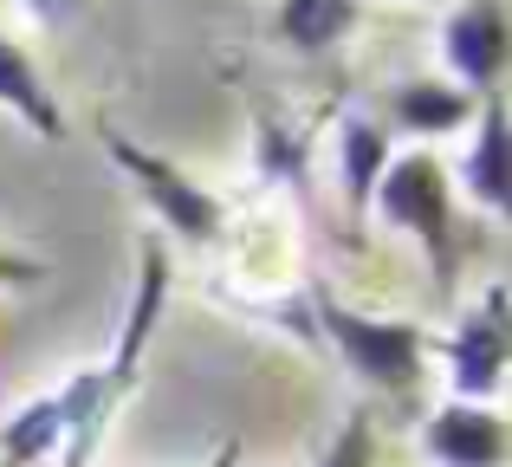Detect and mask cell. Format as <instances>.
Masks as SVG:
<instances>
[{
    "label": "cell",
    "instance_id": "1",
    "mask_svg": "<svg viewBox=\"0 0 512 467\" xmlns=\"http://www.w3.org/2000/svg\"><path fill=\"white\" fill-rule=\"evenodd\" d=\"M163 305H169V247L156 234H143L137 240V292H130V312H124V325H117L111 357L78 370L59 390V403H65V448H59L65 461L59 467H91V448L111 429L117 403L130 396V383H137V370H143V351H150V338H156Z\"/></svg>",
    "mask_w": 512,
    "mask_h": 467
},
{
    "label": "cell",
    "instance_id": "2",
    "mask_svg": "<svg viewBox=\"0 0 512 467\" xmlns=\"http://www.w3.org/2000/svg\"><path fill=\"white\" fill-rule=\"evenodd\" d=\"M376 215L389 228L415 234L435 260V286L454 292V189H448V169L435 163L428 150H409V156H389L383 176L370 189Z\"/></svg>",
    "mask_w": 512,
    "mask_h": 467
},
{
    "label": "cell",
    "instance_id": "3",
    "mask_svg": "<svg viewBox=\"0 0 512 467\" xmlns=\"http://www.w3.org/2000/svg\"><path fill=\"white\" fill-rule=\"evenodd\" d=\"M318 325H325V338L338 344V357L370 383V390L409 396L415 383H422V357H428V331L422 325H409V318L350 312V305L325 299V292H318Z\"/></svg>",
    "mask_w": 512,
    "mask_h": 467
},
{
    "label": "cell",
    "instance_id": "4",
    "mask_svg": "<svg viewBox=\"0 0 512 467\" xmlns=\"http://www.w3.org/2000/svg\"><path fill=\"white\" fill-rule=\"evenodd\" d=\"M98 137H104V150H111V163L124 169L130 182H137V195L150 202V215L163 221L175 240H188V247H214V240L227 234L221 202H214V195L201 189L195 176H182L169 156H156V150H143V143H130L124 130H111V124H104Z\"/></svg>",
    "mask_w": 512,
    "mask_h": 467
},
{
    "label": "cell",
    "instance_id": "5",
    "mask_svg": "<svg viewBox=\"0 0 512 467\" xmlns=\"http://www.w3.org/2000/svg\"><path fill=\"white\" fill-rule=\"evenodd\" d=\"M506 377V292L493 286L474 312L461 318V331L448 338V383L454 403H487Z\"/></svg>",
    "mask_w": 512,
    "mask_h": 467
},
{
    "label": "cell",
    "instance_id": "6",
    "mask_svg": "<svg viewBox=\"0 0 512 467\" xmlns=\"http://www.w3.org/2000/svg\"><path fill=\"white\" fill-rule=\"evenodd\" d=\"M441 52L454 65V85L487 98L500 91V72H506V13L500 0H461L441 26Z\"/></svg>",
    "mask_w": 512,
    "mask_h": 467
},
{
    "label": "cell",
    "instance_id": "7",
    "mask_svg": "<svg viewBox=\"0 0 512 467\" xmlns=\"http://www.w3.org/2000/svg\"><path fill=\"white\" fill-rule=\"evenodd\" d=\"M422 448L435 467H506V416L487 403H448L422 422Z\"/></svg>",
    "mask_w": 512,
    "mask_h": 467
},
{
    "label": "cell",
    "instance_id": "8",
    "mask_svg": "<svg viewBox=\"0 0 512 467\" xmlns=\"http://www.w3.org/2000/svg\"><path fill=\"white\" fill-rule=\"evenodd\" d=\"M512 150H506V104H500V91H487L480 98V111H474V150H467V163H461V189L474 195L487 215H506V202H512Z\"/></svg>",
    "mask_w": 512,
    "mask_h": 467
},
{
    "label": "cell",
    "instance_id": "9",
    "mask_svg": "<svg viewBox=\"0 0 512 467\" xmlns=\"http://www.w3.org/2000/svg\"><path fill=\"white\" fill-rule=\"evenodd\" d=\"M0 111H13L33 137H65V117H59V98L46 91V78H39L33 52L20 46V39L0 33Z\"/></svg>",
    "mask_w": 512,
    "mask_h": 467
},
{
    "label": "cell",
    "instance_id": "10",
    "mask_svg": "<svg viewBox=\"0 0 512 467\" xmlns=\"http://www.w3.org/2000/svg\"><path fill=\"white\" fill-rule=\"evenodd\" d=\"M480 111L474 91H461L454 78H409V85L389 91V117L415 137H441V130H461Z\"/></svg>",
    "mask_w": 512,
    "mask_h": 467
},
{
    "label": "cell",
    "instance_id": "11",
    "mask_svg": "<svg viewBox=\"0 0 512 467\" xmlns=\"http://www.w3.org/2000/svg\"><path fill=\"white\" fill-rule=\"evenodd\" d=\"M363 20V0H279V39L299 46L305 59L344 46Z\"/></svg>",
    "mask_w": 512,
    "mask_h": 467
},
{
    "label": "cell",
    "instance_id": "12",
    "mask_svg": "<svg viewBox=\"0 0 512 467\" xmlns=\"http://www.w3.org/2000/svg\"><path fill=\"white\" fill-rule=\"evenodd\" d=\"M383 163H389V130L376 124V117H344V130H338V182H344L350 215L370 208V189H376V176H383Z\"/></svg>",
    "mask_w": 512,
    "mask_h": 467
},
{
    "label": "cell",
    "instance_id": "13",
    "mask_svg": "<svg viewBox=\"0 0 512 467\" xmlns=\"http://www.w3.org/2000/svg\"><path fill=\"white\" fill-rule=\"evenodd\" d=\"M65 448V403L59 390L52 396H33L20 416L0 422V467H39L46 455Z\"/></svg>",
    "mask_w": 512,
    "mask_h": 467
},
{
    "label": "cell",
    "instance_id": "14",
    "mask_svg": "<svg viewBox=\"0 0 512 467\" xmlns=\"http://www.w3.org/2000/svg\"><path fill=\"white\" fill-rule=\"evenodd\" d=\"M370 461H376V422H370V409H357V416L338 429V442L325 448L318 467H370Z\"/></svg>",
    "mask_w": 512,
    "mask_h": 467
},
{
    "label": "cell",
    "instance_id": "15",
    "mask_svg": "<svg viewBox=\"0 0 512 467\" xmlns=\"http://www.w3.org/2000/svg\"><path fill=\"white\" fill-rule=\"evenodd\" d=\"M39 279H46V260L0 247V292H7V286H39Z\"/></svg>",
    "mask_w": 512,
    "mask_h": 467
},
{
    "label": "cell",
    "instance_id": "16",
    "mask_svg": "<svg viewBox=\"0 0 512 467\" xmlns=\"http://www.w3.org/2000/svg\"><path fill=\"white\" fill-rule=\"evenodd\" d=\"M78 7H85V0H26V13H33L39 26H65Z\"/></svg>",
    "mask_w": 512,
    "mask_h": 467
},
{
    "label": "cell",
    "instance_id": "17",
    "mask_svg": "<svg viewBox=\"0 0 512 467\" xmlns=\"http://www.w3.org/2000/svg\"><path fill=\"white\" fill-rule=\"evenodd\" d=\"M234 461H240V448H234V442H221V448H214V455L201 461V467H234Z\"/></svg>",
    "mask_w": 512,
    "mask_h": 467
}]
</instances>
